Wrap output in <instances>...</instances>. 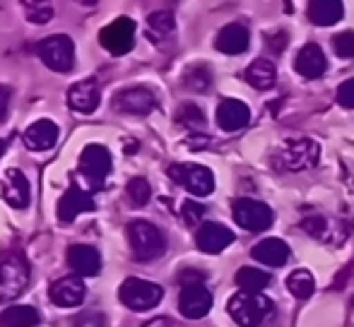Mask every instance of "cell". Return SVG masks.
Returning <instances> with one entry per match:
<instances>
[{"instance_id": "obj_23", "label": "cell", "mask_w": 354, "mask_h": 327, "mask_svg": "<svg viewBox=\"0 0 354 327\" xmlns=\"http://www.w3.org/2000/svg\"><path fill=\"white\" fill-rule=\"evenodd\" d=\"M289 252L292 250H289V246L282 239H263L261 244L253 246L251 255L268 267H282L289 260Z\"/></svg>"}, {"instance_id": "obj_3", "label": "cell", "mask_w": 354, "mask_h": 327, "mask_svg": "<svg viewBox=\"0 0 354 327\" xmlns=\"http://www.w3.org/2000/svg\"><path fill=\"white\" fill-rule=\"evenodd\" d=\"M128 241H131L133 255L145 262L157 260V257H162L164 250H167L164 234L152 221H145V219H136L128 224Z\"/></svg>"}, {"instance_id": "obj_6", "label": "cell", "mask_w": 354, "mask_h": 327, "mask_svg": "<svg viewBox=\"0 0 354 327\" xmlns=\"http://www.w3.org/2000/svg\"><path fill=\"white\" fill-rule=\"evenodd\" d=\"M37 56L44 61V66L51 68L56 72H71L75 66V43L66 34H56V37H46L39 41Z\"/></svg>"}, {"instance_id": "obj_1", "label": "cell", "mask_w": 354, "mask_h": 327, "mask_svg": "<svg viewBox=\"0 0 354 327\" xmlns=\"http://www.w3.org/2000/svg\"><path fill=\"white\" fill-rule=\"evenodd\" d=\"M272 301L263 294H253V291H239L229 299L227 310L239 327H258L268 315L272 313Z\"/></svg>"}, {"instance_id": "obj_12", "label": "cell", "mask_w": 354, "mask_h": 327, "mask_svg": "<svg viewBox=\"0 0 354 327\" xmlns=\"http://www.w3.org/2000/svg\"><path fill=\"white\" fill-rule=\"evenodd\" d=\"M212 308V294L203 284H186L178 296V310L183 318L198 320L207 315Z\"/></svg>"}, {"instance_id": "obj_29", "label": "cell", "mask_w": 354, "mask_h": 327, "mask_svg": "<svg viewBox=\"0 0 354 327\" xmlns=\"http://www.w3.org/2000/svg\"><path fill=\"white\" fill-rule=\"evenodd\" d=\"M287 289L297 299H308L316 291V279H313V275L308 270H294L287 277Z\"/></svg>"}, {"instance_id": "obj_15", "label": "cell", "mask_w": 354, "mask_h": 327, "mask_svg": "<svg viewBox=\"0 0 354 327\" xmlns=\"http://www.w3.org/2000/svg\"><path fill=\"white\" fill-rule=\"evenodd\" d=\"M248 121H251V108L239 99H224L217 106V126L224 132L241 130L248 126Z\"/></svg>"}, {"instance_id": "obj_4", "label": "cell", "mask_w": 354, "mask_h": 327, "mask_svg": "<svg viewBox=\"0 0 354 327\" xmlns=\"http://www.w3.org/2000/svg\"><path fill=\"white\" fill-rule=\"evenodd\" d=\"M123 306L136 313H145V310H152L159 306V301L164 299V289L154 281L140 279V277H128L126 281L118 289Z\"/></svg>"}, {"instance_id": "obj_31", "label": "cell", "mask_w": 354, "mask_h": 327, "mask_svg": "<svg viewBox=\"0 0 354 327\" xmlns=\"http://www.w3.org/2000/svg\"><path fill=\"white\" fill-rule=\"evenodd\" d=\"M176 123H181L186 128H203L205 126V116H203V111L196 103H183L176 113Z\"/></svg>"}, {"instance_id": "obj_36", "label": "cell", "mask_w": 354, "mask_h": 327, "mask_svg": "<svg viewBox=\"0 0 354 327\" xmlns=\"http://www.w3.org/2000/svg\"><path fill=\"white\" fill-rule=\"evenodd\" d=\"M27 17H29V22H34V24H44L53 17V8H48V5H44V8H34Z\"/></svg>"}, {"instance_id": "obj_18", "label": "cell", "mask_w": 354, "mask_h": 327, "mask_svg": "<svg viewBox=\"0 0 354 327\" xmlns=\"http://www.w3.org/2000/svg\"><path fill=\"white\" fill-rule=\"evenodd\" d=\"M58 142V126L48 118L34 121L32 126L24 130V145L32 152H46L51 147H56Z\"/></svg>"}, {"instance_id": "obj_33", "label": "cell", "mask_w": 354, "mask_h": 327, "mask_svg": "<svg viewBox=\"0 0 354 327\" xmlns=\"http://www.w3.org/2000/svg\"><path fill=\"white\" fill-rule=\"evenodd\" d=\"M333 48L340 58H354V32H340L333 37Z\"/></svg>"}, {"instance_id": "obj_9", "label": "cell", "mask_w": 354, "mask_h": 327, "mask_svg": "<svg viewBox=\"0 0 354 327\" xmlns=\"http://www.w3.org/2000/svg\"><path fill=\"white\" fill-rule=\"evenodd\" d=\"M80 173L87 178L92 190H102L104 181L111 173V155H109L106 147L102 145L84 147V152L80 155Z\"/></svg>"}, {"instance_id": "obj_14", "label": "cell", "mask_w": 354, "mask_h": 327, "mask_svg": "<svg viewBox=\"0 0 354 327\" xmlns=\"http://www.w3.org/2000/svg\"><path fill=\"white\" fill-rule=\"evenodd\" d=\"M94 210H97L94 197L77 186H71L61 195V200H58V219L61 221H73V219H77L82 212H94Z\"/></svg>"}, {"instance_id": "obj_26", "label": "cell", "mask_w": 354, "mask_h": 327, "mask_svg": "<svg viewBox=\"0 0 354 327\" xmlns=\"http://www.w3.org/2000/svg\"><path fill=\"white\" fill-rule=\"evenodd\" d=\"M176 32V19L169 10H157L147 17V37L152 41H164Z\"/></svg>"}, {"instance_id": "obj_20", "label": "cell", "mask_w": 354, "mask_h": 327, "mask_svg": "<svg viewBox=\"0 0 354 327\" xmlns=\"http://www.w3.org/2000/svg\"><path fill=\"white\" fill-rule=\"evenodd\" d=\"M99 101H102V92L94 80L75 82L68 92V103L77 113H94L99 108Z\"/></svg>"}, {"instance_id": "obj_8", "label": "cell", "mask_w": 354, "mask_h": 327, "mask_svg": "<svg viewBox=\"0 0 354 327\" xmlns=\"http://www.w3.org/2000/svg\"><path fill=\"white\" fill-rule=\"evenodd\" d=\"M169 176L178 183V186L186 188L191 195L207 197L214 190V176L207 166L201 164H174L169 166Z\"/></svg>"}, {"instance_id": "obj_10", "label": "cell", "mask_w": 354, "mask_h": 327, "mask_svg": "<svg viewBox=\"0 0 354 327\" xmlns=\"http://www.w3.org/2000/svg\"><path fill=\"white\" fill-rule=\"evenodd\" d=\"M99 43L111 56H126L136 43V22L131 17H118L99 32Z\"/></svg>"}, {"instance_id": "obj_35", "label": "cell", "mask_w": 354, "mask_h": 327, "mask_svg": "<svg viewBox=\"0 0 354 327\" xmlns=\"http://www.w3.org/2000/svg\"><path fill=\"white\" fill-rule=\"evenodd\" d=\"M337 101L345 108H354V77L352 80H345L337 87Z\"/></svg>"}, {"instance_id": "obj_25", "label": "cell", "mask_w": 354, "mask_h": 327, "mask_svg": "<svg viewBox=\"0 0 354 327\" xmlns=\"http://www.w3.org/2000/svg\"><path fill=\"white\" fill-rule=\"evenodd\" d=\"M246 82L256 89H270L277 82V68L268 58H258L246 68Z\"/></svg>"}, {"instance_id": "obj_16", "label": "cell", "mask_w": 354, "mask_h": 327, "mask_svg": "<svg viewBox=\"0 0 354 327\" xmlns=\"http://www.w3.org/2000/svg\"><path fill=\"white\" fill-rule=\"evenodd\" d=\"M84 284L80 281V277H61L58 281H53L51 286V301L58 308H77L84 301Z\"/></svg>"}, {"instance_id": "obj_17", "label": "cell", "mask_w": 354, "mask_h": 327, "mask_svg": "<svg viewBox=\"0 0 354 327\" xmlns=\"http://www.w3.org/2000/svg\"><path fill=\"white\" fill-rule=\"evenodd\" d=\"M68 265L77 277H94L102 272V255L92 246H71L68 248Z\"/></svg>"}, {"instance_id": "obj_22", "label": "cell", "mask_w": 354, "mask_h": 327, "mask_svg": "<svg viewBox=\"0 0 354 327\" xmlns=\"http://www.w3.org/2000/svg\"><path fill=\"white\" fill-rule=\"evenodd\" d=\"M3 195L8 200V205L17 207V210H24L29 205V197H32V190H29V181L19 168H10L5 173V186H3Z\"/></svg>"}, {"instance_id": "obj_13", "label": "cell", "mask_w": 354, "mask_h": 327, "mask_svg": "<svg viewBox=\"0 0 354 327\" xmlns=\"http://www.w3.org/2000/svg\"><path fill=\"white\" fill-rule=\"evenodd\" d=\"M196 244L203 252H207V255H217V252H222L224 248H229L234 244V231L224 224H217V221H205V224L198 229Z\"/></svg>"}, {"instance_id": "obj_38", "label": "cell", "mask_w": 354, "mask_h": 327, "mask_svg": "<svg viewBox=\"0 0 354 327\" xmlns=\"http://www.w3.org/2000/svg\"><path fill=\"white\" fill-rule=\"evenodd\" d=\"M145 327H169V323H167V318H154L152 323H147Z\"/></svg>"}, {"instance_id": "obj_21", "label": "cell", "mask_w": 354, "mask_h": 327, "mask_svg": "<svg viewBox=\"0 0 354 327\" xmlns=\"http://www.w3.org/2000/svg\"><path fill=\"white\" fill-rule=\"evenodd\" d=\"M248 43H251V34H248V29L243 27V24H236V22L227 24V27L217 34V39H214L217 51L227 53V56H239V53H243L248 48Z\"/></svg>"}, {"instance_id": "obj_5", "label": "cell", "mask_w": 354, "mask_h": 327, "mask_svg": "<svg viewBox=\"0 0 354 327\" xmlns=\"http://www.w3.org/2000/svg\"><path fill=\"white\" fill-rule=\"evenodd\" d=\"M232 215L236 219V224L241 229L251 231V234H263L272 226L275 221V212L270 205L261 200H253V197H239L232 207Z\"/></svg>"}, {"instance_id": "obj_24", "label": "cell", "mask_w": 354, "mask_h": 327, "mask_svg": "<svg viewBox=\"0 0 354 327\" xmlns=\"http://www.w3.org/2000/svg\"><path fill=\"white\" fill-rule=\"evenodd\" d=\"M345 17V5L340 0H313L308 3V19L318 27H333Z\"/></svg>"}, {"instance_id": "obj_30", "label": "cell", "mask_w": 354, "mask_h": 327, "mask_svg": "<svg viewBox=\"0 0 354 327\" xmlns=\"http://www.w3.org/2000/svg\"><path fill=\"white\" fill-rule=\"evenodd\" d=\"M128 197L133 200V205L142 207L149 202V197H152V188H149V183L145 181L142 176H136L128 181Z\"/></svg>"}, {"instance_id": "obj_2", "label": "cell", "mask_w": 354, "mask_h": 327, "mask_svg": "<svg viewBox=\"0 0 354 327\" xmlns=\"http://www.w3.org/2000/svg\"><path fill=\"white\" fill-rule=\"evenodd\" d=\"M29 284V265L19 250L5 252L0 257V304L12 301L27 289Z\"/></svg>"}, {"instance_id": "obj_27", "label": "cell", "mask_w": 354, "mask_h": 327, "mask_svg": "<svg viewBox=\"0 0 354 327\" xmlns=\"http://www.w3.org/2000/svg\"><path fill=\"white\" fill-rule=\"evenodd\" d=\"M39 323V310L34 306H10L0 313V327H34Z\"/></svg>"}, {"instance_id": "obj_11", "label": "cell", "mask_w": 354, "mask_h": 327, "mask_svg": "<svg viewBox=\"0 0 354 327\" xmlns=\"http://www.w3.org/2000/svg\"><path fill=\"white\" fill-rule=\"evenodd\" d=\"M113 106L133 116H147L157 108V97L147 87H128L113 97Z\"/></svg>"}, {"instance_id": "obj_32", "label": "cell", "mask_w": 354, "mask_h": 327, "mask_svg": "<svg viewBox=\"0 0 354 327\" xmlns=\"http://www.w3.org/2000/svg\"><path fill=\"white\" fill-rule=\"evenodd\" d=\"M183 82H186V87L193 89V92H207L212 77L205 68H191V70L186 72V77H183Z\"/></svg>"}, {"instance_id": "obj_19", "label": "cell", "mask_w": 354, "mask_h": 327, "mask_svg": "<svg viewBox=\"0 0 354 327\" xmlns=\"http://www.w3.org/2000/svg\"><path fill=\"white\" fill-rule=\"evenodd\" d=\"M294 68H297L299 75L306 77V80H316V77H321L323 72L328 70L326 53L321 51V46H318V43H306V46L297 53Z\"/></svg>"}, {"instance_id": "obj_34", "label": "cell", "mask_w": 354, "mask_h": 327, "mask_svg": "<svg viewBox=\"0 0 354 327\" xmlns=\"http://www.w3.org/2000/svg\"><path fill=\"white\" fill-rule=\"evenodd\" d=\"M181 215H183V219H186V224L196 226V224H201L203 217H205V207L198 205V202H193V200H186L181 207Z\"/></svg>"}, {"instance_id": "obj_28", "label": "cell", "mask_w": 354, "mask_h": 327, "mask_svg": "<svg viewBox=\"0 0 354 327\" xmlns=\"http://www.w3.org/2000/svg\"><path fill=\"white\" fill-rule=\"evenodd\" d=\"M272 281V277L263 270L256 267H241L236 272V284L241 286V291H253V294H261L263 289H268Z\"/></svg>"}, {"instance_id": "obj_37", "label": "cell", "mask_w": 354, "mask_h": 327, "mask_svg": "<svg viewBox=\"0 0 354 327\" xmlns=\"http://www.w3.org/2000/svg\"><path fill=\"white\" fill-rule=\"evenodd\" d=\"M8 103H10V89L0 84V121H3L5 113H8Z\"/></svg>"}, {"instance_id": "obj_7", "label": "cell", "mask_w": 354, "mask_h": 327, "mask_svg": "<svg viewBox=\"0 0 354 327\" xmlns=\"http://www.w3.org/2000/svg\"><path fill=\"white\" fill-rule=\"evenodd\" d=\"M321 157V147L318 142L308 140V137H299V140H287L282 150L277 152V164L284 171H304L318 164Z\"/></svg>"}, {"instance_id": "obj_39", "label": "cell", "mask_w": 354, "mask_h": 327, "mask_svg": "<svg viewBox=\"0 0 354 327\" xmlns=\"http://www.w3.org/2000/svg\"><path fill=\"white\" fill-rule=\"evenodd\" d=\"M5 150H8V142H5V140H0V159H3Z\"/></svg>"}]
</instances>
